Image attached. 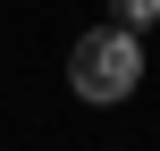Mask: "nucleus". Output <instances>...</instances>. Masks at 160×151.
Listing matches in <instances>:
<instances>
[{
  "mask_svg": "<svg viewBox=\"0 0 160 151\" xmlns=\"http://www.w3.org/2000/svg\"><path fill=\"white\" fill-rule=\"evenodd\" d=\"M68 84H76V101H93V109L135 101V84H143V34H127V25H93V34H76V50H68Z\"/></svg>",
  "mask_w": 160,
  "mask_h": 151,
  "instance_id": "obj_1",
  "label": "nucleus"
},
{
  "mask_svg": "<svg viewBox=\"0 0 160 151\" xmlns=\"http://www.w3.org/2000/svg\"><path fill=\"white\" fill-rule=\"evenodd\" d=\"M160 17V0H110V25H127V34H143Z\"/></svg>",
  "mask_w": 160,
  "mask_h": 151,
  "instance_id": "obj_2",
  "label": "nucleus"
}]
</instances>
